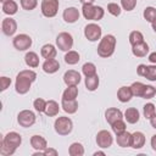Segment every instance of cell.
<instances>
[{"label":"cell","mask_w":156,"mask_h":156,"mask_svg":"<svg viewBox=\"0 0 156 156\" xmlns=\"http://www.w3.org/2000/svg\"><path fill=\"white\" fill-rule=\"evenodd\" d=\"M37 79V73L30 69L21 71L16 77V91L18 94H26L29 91L32 83Z\"/></svg>","instance_id":"1"},{"label":"cell","mask_w":156,"mask_h":156,"mask_svg":"<svg viewBox=\"0 0 156 156\" xmlns=\"http://www.w3.org/2000/svg\"><path fill=\"white\" fill-rule=\"evenodd\" d=\"M115 48H116V38L112 34H107L100 40V44L98 46V55L100 57L107 58L115 52Z\"/></svg>","instance_id":"2"},{"label":"cell","mask_w":156,"mask_h":156,"mask_svg":"<svg viewBox=\"0 0 156 156\" xmlns=\"http://www.w3.org/2000/svg\"><path fill=\"white\" fill-rule=\"evenodd\" d=\"M82 12L83 16L87 20H91V21H99L104 17V9L101 6H94L93 4H85L82 7Z\"/></svg>","instance_id":"3"},{"label":"cell","mask_w":156,"mask_h":156,"mask_svg":"<svg viewBox=\"0 0 156 156\" xmlns=\"http://www.w3.org/2000/svg\"><path fill=\"white\" fill-rule=\"evenodd\" d=\"M73 123L72 119L68 117H58L55 121V130L60 135H68L72 132Z\"/></svg>","instance_id":"4"},{"label":"cell","mask_w":156,"mask_h":156,"mask_svg":"<svg viewBox=\"0 0 156 156\" xmlns=\"http://www.w3.org/2000/svg\"><path fill=\"white\" fill-rule=\"evenodd\" d=\"M56 45L61 51H69L73 46V38L69 33L62 32L56 38Z\"/></svg>","instance_id":"5"},{"label":"cell","mask_w":156,"mask_h":156,"mask_svg":"<svg viewBox=\"0 0 156 156\" xmlns=\"http://www.w3.org/2000/svg\"><path fill=\"white\" fill-rule=\"evenodd\" d=\"M58 0H43L41 1V13L45 17H54L58 11Z\"/></svg>","instance_id":"6"},{"label":"cell","mask_w":156,"mask_h":156,"mask_svg":"<svg viewBox=\"0 0 156 156\" xmlns=\"http://www.w3.org/2000/svg\"><path fill=\"white\" fill-rule=\"evenodd\" d=\"M17 122L20 123V126H22L24 128H28V127H30L35 123V115L30 110H23L18 113Z\"/></svg>","instance_id":"7"},{"label":"cell","mask_w":156,"mask_h":156,"mask_svg":"<svg viewBox=\"0 0 156 156\" xmlns=\"http://www.w3.org/2000/svg\"><path fill=\"white\" fill-rule=\"evenodd\" d=\"M15 49H17L18 51H24L27 49L30 48L32 45V39L29 35L27 34H18L13 38V41H12Z\"/></svg>","instance_id":"8"},{"label":"cell","mask_w":156,"mask_h":156,"mask_svg":"<svg viewBox=\"0 0 156 156\" xmlns=\"http://www.w3.org/2000/svg\"><path fill=\"white\" fill-rule=\"evenodd\" d=\"M84 35L89 41H96L101 37V28L96 23H89L84 28Z\"/></svg>","instance_id":"9"},{"label":"cell","mask_w":156,"mask_h":156,"mask_svg":"<svg viewBox=\"0 0 156 156\" xmlns=\"http://www.w3.org/2000/svg\"><path fill=\"white\" fill-rule=\"evenodd\" d=\"M112 141H113L112 135L107 130H100L96 135V144H98V146H100L102 149L110 147L112 145Z\"/></svg>","instance_id":"10"},{"label":"cell","mask_w":156,"mask_h":156,"mask_svg":"<svg viewBox=\"0 0 156 156\" xmlns=\"http://www.w3.org/2000/svg\"><path fill=\"white\" fill-rule=\"evenodd\" d=\"M4 144H6V145H9V146H11L12 149H17L20 145H21V143H22V136L18 134V133H16V132H10V133H7L4 138H2V140H1Z\"/></svg>","instance_id":"11"},{"label":"cell","mask_w":156,"mask_h":156,"mask_svg":"<svg viewBox=\"0 0 156 156\" xmlns=\"http://www.w3.org/2000/svg\"><path fill=\"white\" fill-rule=\"evenodd\" d=\"M1 29H2L4 34H6L9 37L13 35L15 32L17 30V23H16V21L13 18H10V17L4 18L2 23H1Z\"/></svg>","instance_id":"12"},{"label":"cell","mask_w":156,"mask_h":156,"mask_svg":"<svg viewBox=\"0 0 156 156\" xmlns=\"http://www.w3.org/2000/svg\"><path fill=\"white\" fill-rule=\"evenodd\" d=\"M63 82L67 85H77L80 82V73L74 71V69H69L67 72H65L63 74Z\"/></svg>","instance_id":"13"},{"label":"cell","mask_w":156,"mask_h":156,"mask_svg":"<svg viewBox=\"0 0 156 156\" xmlns=\"http://www.w3.org/2000/svg\"><path fill=\"white\" fill-rule=\"evenodd\" d=\"M105 118L110 124H112L113 122H116L118 119H122L123 118V113H122L121 110H118L116 107H110L105 112Z\"/></svg>","instance_id":"14"},{"label":"cell","mask_w":156,"mask_h":156,"mask_svg":"<svg viewBox=\"0 0 156 156\" xmlns=\"http://www.w3.org/2000/svg\"><path fill=\"white\" fill-rule=\"evenodd\" d=\"M62 17L67 23H74L76 21L79 20V11L76 7H67L63 11Z\"/></svg>","instance_id":"15"},{"label":"cell","mask_w":156,"mask_h":156,"mask_svg":"<svg viewBox=\"0 0 156 156\" xmlns=\"http://www.w3.org/2000/svg\"><path fill=\"white\" fill-rule=\"evenodd\" d=\"M30 145L33 149H35L39 152H43L48 147V143H46L45 138H43L40 135H33L30 138Z\"/></svg>","instance_id":"16"},{"label":"cell","mask_w":156,"mask_h":156,"mask_svg":"<svg viewBox=\"0 0 156 156\" xmlns=\"http://www.w3.org/2000/svg\"><path fill=\"white\" fill-rule=\"evenodd\" d=\"M132 52L136 57H144L149 52V45L145 41L138 43L135 45H132Z\"/></svg>","instance_id":"17"},{"label":"cell","mask_w":156,"mask_h":156,"mask_svg":"<svg viewBox=\"0 0 156 156\" xmlns=\"http://www.w3.org/2000/svg\"><path fill=\"white\" fill-rule=\"evenodd\" d=\"M145 144V135L141 132H134L130 139V146L133 149H141Z\"/></svg>","instance_id":"18"},{"label":"cell","mask_w":156,"mask_h":156,"mask_svg":"<svg viewBox=\"0 0 156 156\" xmlns=\"http://www.w3.org/2000/svg\"><path fill=\"white\" fill-rule=\"evenodd\" d=\"M58 68H60V63H58V61L55 60V58H48V60H45V62L43 63V71H44L45 73H49V74L57 72Z\"/></svg>","instance_id":"19"},{"label":"cell","mask_w":156,"mask_h":156,"mask_svg":"<svg viewBox=\"0 0 156 156\" xmlns=\"http://www.w3.org/2000/svg\"><path fill=\"white\" fill-rule=\"evenodd\" d=\"M61 106H62L63 111L67 112V113H69V115L77 112V110H78V102H77L76 99H74V100L62 99V100H61Z\"/></svg>","instance_id":"20"},{"label":"cell","mask_w":156,"mask_h":156,"mask_svg":"<svg viewBox=\"0 0 156 156\" xmlns=\"http://www.w3.org/2000/svg\"><path fill=\"white\" fill-rule=\"evenodd\" d=\"M124 118H126V121H127L128 123L134 124V123H136V122L139 121V118H140L139 111H138L136 108H134V107H129V108H127V110L124 111Z\"/></svg>","instance_id":"21"},{"label":"cell","mask_w":156,"mask_h":156,"mask_svg":"<svg viewBox=\"0 0 156 156\" xmlns=\"http://www.w3.org/2000/svg\"><path fill=\"white\" fill-rule=\"evenodd\" d=\"M133 96V93H132V89L130 87H121L117 91V99L121 101V102H127L132 99Z\"/></svg>","instance_id":"22"},{"label":"cell","mask_w":156,"mask_h":156,"mask_svg":"<svg viewBox=\"0 0 156 156\" xmlns=\"http://www.w3.org/2000/svg\"><path fill=\"white\" fill-rule=\"evenodd\" d=\"M130 139H132V134L127 130H124L123 133L117 134L116 136V141L121 147H128L130 146Z\"/></svg>","instance_id":"23"},{"label":"cell","mask_w":156,"mask_h":156,"mask_svg":"<svg viewBox=\"0 0 156 156\" xmlns=\"http://www.w3.org/2000/svg\"><path fill=\"white\" fill-rule=\"evenodd\" d=\"M58 104L55 101V100H49L46 101V106H45V115L49 116V117H52V116H56L58 113Z\"/></svg>","instance_id":"24"},{"label":"cell","mask_w":156,"mask_h":156,"mask_svg":"<svg viewBox=\"0 0 156 156\" xmlns=\"http://www.w3.org/2000/svg\"><path fill=\"white\" fill-rule=\"evenodd\" d=\"M40 54L46 60L48 58H55V56H56V49H55V46L52 44H45V45H43V48L40 50Z\"/></svg>","instance_id":"25"},{"label":"cell","mask_w":156,"mask_h":156,"mask_svg":"<svg viewBox=\"0 0 156 156\" xmlns=\"http://www.w3.org/2000/svg\"><path fill=\"white\" fill-rule=\"evenodd\" d=\"M24 62L27 63V66H29V67H38L39 66V56L35 54V52H33V51H29V52H27L26 54V56H24Z\"/></svg>","instance_id":"26"},{"label":"cell","mask_w":156,"mask_h":156,"mask_svg":"<svg viewBox=\"0 0 156 156\" xmlns=\"http://www.w3.org/2000/svg\"><path fill=\"white\" fill-rule=\"evenodd\" d=\"M78 95V88L77 85H67V88L65 89L63 94H62V99H67V100H74Z\"/></svg>","instance_id":"27"},{"label":"cell","mask_w":156,"mask_h":156,"mask_svg":"<svg viewBox=\"0 0 156 156\" xmlns=\"http://www.w3.org/2000/svg\"><path fill=\"white\" fill-rule=\"evenodd\" d=\"M17 10H18V6L13 0H10L2 4V12L6 15H15Z\"/></svg>","instance_id":"28"},{"label":"cell","mask_w":156,"mask_h":156,"mask_svg":"<svg viewBox=\"0 0 156 156\" xmlns=\"http://www.w3.org/2000/svg\"><path fill=\"white\" fill-rule=\"evenodd\" d=\"M85 87L90 91L96 90L98 87H99V77H98V74L91 76V77H85Z\"/></svg>","instance_id":"29"},{"label":"cell","mask_w":156,"mask_h":156,"mask_svg":"<svg viewBox=\"0 0 156 156\" xmlns=\"http://www.w3.org/2000/svg\"><path fill=\"white\" fill-rule=\"evenodd\" d=\"M68 154L71 156H83L84 155V147L80 143H73L71 144L68 149Z\"/></svg>","instance_id":"30"},{"label":"cell","mask_w":156,"mask_h":156,"mask_svg":"<svg viewBox=\"0 0 156 156\" xmlns=\"http://www.w3.org/2000/svg\"><path fill=\"white\" fill-rule=\"evenodd\" d=\"M79 60H80V57H79V54L77 51L69 50L65 55V62L68 65H76V63H78Z\"/></svg>","instance_id":"31"},{"label":"cell","mask_w":156,"mask_h":156,"mask_svg":"<svg viewBox=\"0 0 156 156\" xmlns=\"http://www.w3.org/2000/svg\"><path fill=\"white\" fill-rule=\"evenodd\" d=\"M82 72H83V74H84L85 77H91V76H95V74H96V67H95L94 63L87 62V63L83 65Z\"/></svg>","instance_id":"32"},{"label":"cell","mask_w":156,"mask_h":156,"mask_svg":"<svg viewBox=\"0 0 156 156\" xmlns=\"http://www.w3.org/2000/svg\"><path fill=\"white\" fill-rule=\"evenodd\" d=\"M141 41H144V35H143L141 32H139V30L130 32V34H129V43L132 45H135V44L141 43Z\"/></svg>","instance_id":"33"},{"label":"cell","mask_w":156,"mask_h":156,"mask_svg":"<svg viewBox=\"0 0 156 156\" xmlns=\"http://www.w3.org/2000/svg\"><path fill=\"white\" fill-rule=\"evenodd\" d=\"M144 88H145V84H143L141 82H134L132 85H130V89H132V93L134 96H140L143 95V91H144Z\"/></svg>","instance_id":"34"},{"label":"cell","mask_w":156,"mask_h":156,"mask_svg":"<svg viewBox=\"0 0 156 156\" xmlns=\"http://www.w3.org/2000/svg\"><path fill=\"white\" fill-rule=\"evenodd\" d=\"M144 77L151 82H156V65H151V66H146Z\"/></svg>","instance_id":"35"},{"label":"cell","mask_w":156,"mask_h":156,"mask_svg":"<svg viewBox=\"0 0 156 156\" xmlns=\"http://www.w3.org/2000/svg\"><path fill=\"white\" fill-rule=\"evenodd\" d=\"M111 128H112V130L116 133V135L117 134H119V133H123L124 130H126V123L123 122V119H118V121H116V122H113L112 124H111Z\"/></svg>","instance_id":"36"},{"label":"cell","mask_w":156,"mask_h":156,"mask_svg":"<svg viewBox=\"0 0 156 156\" xmlns=\"http://www.w3.org/2000/svg\"><path fill=\"white\" fill-rule=\"evenodd\" d=\"M144 18L147 21V22H152L155 18H156V9L152 7V6H149L144 10Z\"/></svg>","instance_id":"37"},{"label":"cell","mask_w":156,"mask_h":156,"mask_svg":"<svg viewBox=\"0 0 156 156\" xmlns=\"http://www.w3.org/2000/svg\"><path fill=\"white\" fill-rule=\"evenodd\" d=\"M143 108H144V116H145V118H147V119H150V118L154 116V113L156 112V110H155V105L151 104V102L145 104Z\"/></svg>","instance_id":"38"},{"label":"cell","mask_w":156,"mask_h":156,"mask_svg":"<svg viewBox=\"0 0 156 156\" xmlns=\"http://www.w3.org/2000/svg\"><path fill=\"white\" fill-rule=\"evenodd\" d=\"M155 94H156L155 87H152V85H145L141 98H143V99H151V98L155 96Z\"/></svg>","instance_id":"39"},{"label":"cell","mask_w":156,"mask_h":156,"mask_svg":"<svg viewBox=\"0 0 156 156\" xmlns=\"http://www.w3.org/2000/svg\"><path fill=\"white\" fill-rule=\"evenodd\" d=\"M38 5V1L37 0H21V6L23 10H27V11H30V10H34Z\"/></svg>","instance_id":"40"},{"label":"cell","mask_w":156,"mask_h":156,"mask_svg":"<svg viewBox=\"0 0 156 156\" xmlns=\"http://www.w3.org/2000/svg\"><path fill=\"white\" fill-rule=\"evenodd\" d=\"M33 106L38 112H44L45 111V106H46V101L44 99H41V98H38V99L34 100Z\"/></svg>","instance_id":"41"},{"label":"cell","mask_w":156,"mask_h":156,"mask_svg":"<svg viewBox=\"0 0 156 156\" xmlns=\"http://www.w3.org/2000/svg\"><path fill=\"white\" fill-rule=\"evenodd\" d=\"M15 151H16L15 149H12L11 146H9V145H6V144H4L1 141V144H0V154L2 156H11V155L15 154Z\"/></svg>","instance_id":"42"},{"label":"cell","mask_w":156,"mask_h":156,"mask_svg":"<svg viewBox=\"0 0 156 156\" xmlns=\"http://www.w3.org/2000/svg\"><path fill=\"white\" fill-rule=\"evenodd\" d=\"M121 5H122L123 10L132 11V10H134V7L136 5V0H121Z\"/></svg>","instance_id":"43"},{"label":"cell","mask_w":156,"mask_h":156,"mask_svg":"<svg viewBox=\"0 0 156 156\" xmlns=\"http://www.w3.org/2000/svg\"><path fill=\"white\" fill-rule=\"evenodd\" d=\"M107 11H108L112 16H119V13H121V7H119V5H117V4H115V2H110V4L107 5Z\"/></svg>","instance_id":"44"},{"label":"cell","mask_w":156,"mask_h":156,"mask_svg":"<svg viewBox=\"0 0 156 156\" xmlns=\"http://www.w3.org/2000/svg\"><path fill=\"white\" fill-rule=\"evenodd\" d=\"M0 90L1 91H4V90H6L9 87H10V84H11V79L10 78H7V77H1L0 78Z\"/></svg>","instance_id":"45"},{"label":"cell","mask_w":156,"mask_h":156,"mask_svg":"<svg viewBox=\"0 0 156 156\" xmlns=\"http://www.w3.org/2000/svg\"><path fill=\"white\" fill-rule=\"evenodd\" d=\"M43 155H45V156H56V155H57V151H56L55 149L46 147V149L43 151Z\"/></svg>","instance_id":"46"},{"label":"cell","mask_w":156,"mask_h":156,"mask_svg":"<svg viewBox=\"0 0 156 156\" xmlns=\"http://www.w3.org/2000/svg\"><path fill=\"white\" fill-rule=\"evenodd\" d=\"M149 61H150L151 63H155V65H156V51H155V52H151V54L149 55Z\"/></svg>","instance_id":"47"},{"label":"cell","mask_w":156,"mask_h":156,"mask_svg":"<svg viewBox=\"0 0 156 156\" xmlns=\"http://www.w3.org/2000/svg\"><path fill=\"white\" fill-rule=\"evenodd\" d=\"M150 124H151V127L152 128H155L156 129V112L154 113V116L150 118Z\"/></svg>","instance_id":"48"},{"label":"cell","mask_w":156,"mask_h":156,"mask_svg":"<svg viewBox=\"0 0 156 156\" xmlns=\"http://www.w3.org/2000/svg\"><path fill=\"white\" fill-rule=\"evenodd\" d=\"M151 146H152V149L156 151V134L152 135V138H151Z\"/></svg>","instance_id":"49"},{"label":"cell","mask_w":156,"mask_h":156,"mask_svg":"<svg viewBox=\"0 0 156 156\" xmlns=\"http://www.w3.org/2000/svg\"><path fill=\"white\" fill-rule=\"evenodd\" d=\"M79 1H80L83 5H85V4H93L95 0H79Z\"/></svg>","instance_id":"50"},{"label":"cell","mask_w":156,"mask_h":156,"mask_svg":"<svg viewBox=\"0 0 156 156\" xmlns=\"http://www.w3.org/2000/svg\"><path fill=\"white\" fill-rule=\"evenodd\" d=\"M151 26H152V29H154V32L156 33V18H155V20L151 22Z\"/></svg>","instance_id":"51"},{"label":"cell","mask_w":156,"mask_h":156,"mask_svg":"<svg viewBox=\"0 0 156 156\" xmlns=\"http://www.w3.org/2000/svg\"><path fill=\"white\" fill-rule=\"evenodd\" d=\"M94 155H95V156H98V155H105V152H102V151H96Z\"/></svg>","instance_id":"52"},{"label":"cell","mask_w":156,"mask_h":156,"mask_svg":"<svg viewBox=\"0 0 156 156\" xmlns=\"http://www.w3.org/2000/svg\"><path fill=\"white\" fill-rule=\"evenodd\" d=\"M0 1H1L2 4H4V2H6V1H10V0H0Z\"/></svg>","instance_id":"53"},{"label":"cell","mask_w":156,"mask_h":156,"mask_svg":"<svg viewBox=\"0 0 156 156\" xmlns=\"http://www.w3.org/2000/svg\"><path fill=\"white\" fill-rule=\"evenodd\" d=\"M155 89H156V87H155Z\"/></svg>","instance_id":"54"}]
</instances>
